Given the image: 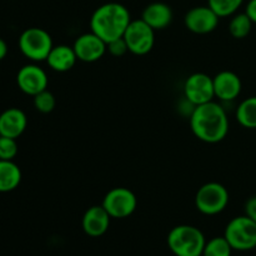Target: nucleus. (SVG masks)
<instances>
[{
    "mask_svg": "<svg viewBox=\"0 0 256 256\" xmlns=\"http://www.w3.org/2000/svg\"><path fill=\"white\" fill-rule=\"evenodd\" d=\"M189 120L192 134L208 144L220 142L229 132V118L226 112L220 102L214 100L195 106Z\"/></svg>",
    "mask_w": 256,
    "mask_h": 256,
    "instance_id": "f257e3e1",
    "label": "nucleus"
},
{
    "mask_svg": "<svg viewBox=\"0 0 256 256\" xmlns=\"http://www.w3.org/2000/svg\"><path fill=\"white\" fill-rule=\"evenodd\" d=\"M132 22V15L120 2H105L95 9L90 18V29L105 42L122 38Z\"/></svg>",
    "mask_w": 256,
    "mask_h": 256,
    "instance_id": "f03ea898",
    "label": "nucleus"
},
{
    "mask_svg": "<svg viewBox=\"0 0 256 256\" xmlns=\"http://www.w3.org/2000/svg\"><path fill=\"white\" fill-rule=\"evenodd\" d=\"M205 244L202 232L192 225H178L168 235V246L175 256H202Z\"/></svg>",
    "mask_w": 256,
    "mask_h": 256,
    "instance_id": "7ed1b4c3",
    "label": "nucleus"
},
{
    "mask_svg": "<svg viewBox=\"0 0 256 256\" xmlns=\"http://www.w3.org/2000/svg\"><path fill=\"white\" fill-rule=\"evenodd\" d=\"M18 44L22 54L34 62H45L54 46L50 34L42 28H28L22 32Z\"/></svg>",
    "mask_w": 256,
    "mask_h": 256,
    "instance_id": "20e7f679",
    "label": "nucleus"
},
{
    "mask_svg": "<svg viewBox=\"0 0 256 256\" xmlns=\"http://www.w3.org/2000/svg\"><path fill=\"white\" fill-rule=\"evenodd\" d=\"M225 239L232 250L249 252L256 248V222L248 215L236 216L228 222L224 232Z\"/></svg>",
    "mask_w": 256,
    "mask_h": 256,
    "instance_id": "39448f33",
    "label": "nucleus"
},
{
    "mask_svg": "<svg viewBox=\"0 0 256 256\" xmlns=\"http://www.w3.org/2000/svg\"><path fill=\"white\" fill-rule=\"evenodd\" d=\"M229 204V192L220 182H206L195 195V208L202 214L212 216L224 212Z\"/></svg>",
    "mask_w": 256,
    "mask_h": 256,
    "instance_id": "423d86ee",
    "label": "nucleus"
},
{
    "mask_svg": "<svg viewBox=\"0 0 256 256\" xmlns=\"http://www.w3.org/2000/svg\"><path fill=\"white\" fill-rule=\"evenodd\" d=\"M128 49L134 55H146L154 48L155 30L142 19L132 20L124 35Z\"/></svg>",
    "mask_w": 256,
    "mask_h": 256,
    "instance_id": "0eeeda50",
    "label": "nucleus"
},
{
    "mask_svg": "<svg viewBox=\"0 0 256 256\" xmlns=\"http://www.w3.org/2000/svg\"><path fill=\"white\" fill-rule=\"evenodd\" d=\"M102 205L112 219H125L134 214L138 199L128 188H114L105 194Z\"/></svg>",
    "mask_w": 256,
    "mask_h": 256,
    "instance_id": "6e6552de",
    "label": "nucleus"
},
{
    "mask_svg": "<svg viewBox=\"0 0 256 256\" xmlns=\"http://www.w3.org/2000/svg\"><path fill=\"white\" fill-rule=\"evenodd\" d=\"M182 92L185 99L195 106L212 102L215 98L212 78L205 72H194L186 78Z\"/></svg>",
    "mask_w": 256,
    "mask_h": 256,
    "instance_id": "1a4fd4ad",
    "label": "nucleus"
},
{
    "mask_svg": "<svg viewBox=\"0 0 256 256\" xmlns=\"http://www.w3.org/2000/svg\"><path fill=\"white\" fill-rule=\"evenodd\" d=\"M16 84L24 94L35 96L48 89L49 79L42 68L36 64H26L16 74Z\"/></svg>",
    "mask_w": 256,
    "mask_h": 256,
    "instance_id": "9d476101",
    "label": "nucleus"
},
{
    "mask_svg": "<svg viewBox=\"0 0 256 256\" xmlns=\"http://www.w3.org/2000/svg\"><path fill=\"white\" fill-rule=\"evenodd\" d=\"M220 18L215 14L214 10L206 6H195L190 9L184 16V24L189 32L194 34H209L212 32L219 25Z\"/></svg>",
    "mask_w": 256,
    "mask_h": 256,
    "instance_id": "9b49d317",
    "label": "nucleus"
},
{
    "mask_svg": "<svg viewBox=\"0 0 256 256\" xmlns=\"http://www.w3.org/2000/svg\"><path fill=\"white\" fill-rule=\"evenodd\" d=\"M74 52L78 60L84 62H95L102 59L108 52V44L92 32L79 35L74 42Z\"/></svg>",
    "mask_w": 256,
    "mask_h": 256,
    "instance_id": "f8f14e48",
    "label": "nucleus"
},
{
    "mask_svg": "<svg viewBox=\"0 0 256 256\" xmlns=\"http://www.w3.org/2000/svg\"><path fill=\"white\" fill-rule=\"evenodd\" d=\"M212 82H214L215 98L219 99L220 102H234L242 94V79L234 72L224 70V72H218L212 78Z\"/></svg>",
    "mask_w": 256,
    "mask_h": 256,
    "instance_id": "ddd939ff",
    "label": "nucleus"
},
{
    "mask_svg": "<svg viewBox=\"0 0 256 256\" xmlns=\"http://www.w3.org/2000/svg\"><path fill=\"white\" fill-rule=\"evenodd\" d=\"M110 220H112V216L108 214L102 205H94V206L89 208L82 215V230L88 236H102L109 230Z\"/></svg>",
    "mask_w": 256,
    "mask_h": 256,
    "instance_id": "4468645a",
    "label": "nucleus"
},
{
    "mask_svg": "<svg viewBox=\"0 0 256 256\" xmlns=\"http://www.w3.org/2000/svg\"><path fill=\"white\" fill-rule=\"evenodd\" d=\"M28 118L22 109L9 108L0 114V135L18 139L25 132Z\"/></svg>",
    "mask_w": 256,
    "mask_h": 256,
    "instance_id": "2eb2a0df",
    "label": "nucleus"
},
{
    "mask_svg": "<svg viewBox=\"0 0 256 256\" xmlns=\"http://www.w3.org/2000/svg\"><path fill=\"white\" fill-rule=\"evenodd\" d=\"M172 8L168 4L162 2H155L148 5L144 10H142V19L146 22L148 25L156 30H164L172 24Z\"/></svg>",
    "mask_w": 256,
    "mask_h": 256,
    "instance_id": "dca6fc26",
    "label": "nucleus"
},
{
    "mask_svg": "<svg viewBox=\"0 0 256 256\" xmlns=\"http://www.w3.org/2000/svg\"><path fill=\"white\" fill-rule=\"evenodd\" d=\"M49 68L56 72H65L72 69L75 62H78L76 54L74 52V48L69 45L60 44L54 45L52 52L48 55L46 60Z\"/></svg>",
    "mask_w": 256,
    "mask_h": 256,
    "instance_id": "f3484780",
    "label": "nucleus"
},
{
    "mask_svg": "<svg viewBox=\"0 0 256 256\" xmlns=\"http://www.w3.org/2000/svg\"><path fill=\"white\" fill-rule=\"evenodd\" d=\"M22 182V170L12 160H0V192H10Z\"/></svg>",
    "mask_w": 256,
    "mask_h": 256,
    "instance_id": "a211bd4d",
    "label": "nucleus"
},
{
    "mask_svg": "<svg viewBox=\"0 0 256 256\" xmlns=\"http://www.w3.org/2000/svg\"><path fill=\"white\" fill-rule=\"evenodd\" d=\"M238 122L245 129H256V96L246 98L236 108Z\"/></svg>",
    "mask_w": 256,
    "mask_h": 256,
    "instance_id": "6ab92c4d",
    "label": "nucleus"
},
{
    "mask_svg": "<svg viewBox=\"0 0 256 256\" xmlns=\"http://www.w3.org/2000/svg\"><path fill=\"white\" fill-rule=\"evenodd\" d=\"M252 24L246 12H239L232 15L229 22V32L234 39H244L250 34L252 29Z\"/></svg>",
    "mask_w": 256,
    "mask_h": 256,
    "instance_id": "aec40b11",
    "label": "nucleus"
},
{
    "mask_svg": "<svg viewBox=\"0 0 256 256\" xmlns=\"http://www.w3.org/2000/svg\"><path fill=\"white\" fill-rule=\"evenodd\" d=\"M232 248L225 236H216L205 244L202 256H232Z\"/></svg>",
    "mask_w": 256,
    "mask_h": 256,
    "instance_id": "412c9836",
    "label": "nucleus"
},
{
    "mask_svg": "<svg viewBox=\"0 0 256 256\" xmlns=\"http://www.w3.org/2000/svg\"><path fill=\"white\" fill-rule=\"evenodd\" d=\"M244 0H208V5L219 18L232 16L236 14Z\"/></svg>",
    "mask_w": 256,
    "mask_h": 256,
    "instance_id": "4be33fe9",
    "label": "nucleus"
},
{
    "mask_svg": "<svg viewBox=\"0 0 256 256\" xmlns=\"http://www.w3.org/2000/svg\"><path fill=\"white\" fill-rule=\"evenodd\" d=\"M32 102H34L35 109L39 112H42V114L52 112L55 109V105H56L54 94L50 92L48 89L32 96Z\"/></svg>",
    "mask_w": 256,
    "mask_h": 256,
    "instance_id": "5701e85b",
    "label": "nucleus"
},
{
    "mask_svg": "<svg viewBox=\"0 0 256 256\" xmlns=\"http://www.w3.org/2000/svg\"><path fill=\"white\" fill-rule=\"evenodd\" d=\"M18 154L16 139L0 135V160H14Z\"/></svg>",
    "mask_w": 256,
    "mask_h": 256,
    "instance_id": "b1692460",
    "label": "nucleus"
},
{
    "mask_svg": "<svg viewBox=\"0 0 256 256\" xmlns=\"http://www.w3.org/2000/svg\"><path fill=\"white\" fill-rule=\"evenodd\" d=\"M108 52H110V55L112 56H122V55L126 54L129 52L128 49V45L125 42L124 38H119V39H115L112 42H108Z\"/></svg>",
    "mask_w": 256,
    "mask_h": 256,
    "instance_id": "393cba45",
    "label": "nucleus"
},
{
    "mask_svg": "<svg viewBox=\"0 0 256 256\" xmlns=\"http://www.w3.org/2000/svg\"><path fill=\"white\" fill-rule=\"evenodd\" d=\"M245 215L256 222V196L250 198L245 204Z\"/></svg>",
    "mask_w": 256,
    "mask_h": 256,
    "instance_id": "a878e982",
    "label": "nucleus"
},
{
    "mask_svg": "<svg viewBox=\"0 0 256 256\" xmlns=\"http://www.w3.org/2000/svg\"><path fill=\"white\" fill-rule=\"evenodd\" d=\"M245 12L252 19V22L256 24V0H249L246 8H245Z\"/></svg>",
    "mask_w": 256,
    "mask_h": 256,
    "instance_id": "bb28decb",
    "label": "nucleus"
},
{
    "mask_svg": "<svg viewBox=\"0 0 256 256\" xmlns=\"http://www.w3.org/2000/svg\"><path fill=\"white\" fill-rule=\"evenodd\" d=\"M6 54H8V45L6 42L0 38V62L6 56Z\"/></svg>",
    "mask_w": 256,
    "mask_h": 256,
    "instance_id": "cd10ccee",
    "label": "nucleus"
}]
</instances>
